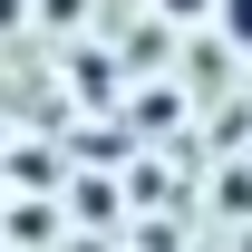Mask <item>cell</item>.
Segmentation results:
<instances>
[{
  "label": "cell",
  "instance_id": "obj_1",
  "mask_svg": "<svg viewBox=\"0 0 252 252\" xmlns=\"http://www.w3.org/2000/svg\"><path fill=\"white\" fill-rule=\"evenodd\" d=\"M214 20H223V39H233V49H252V0H214Z\"/></svg>",
  "mask_w": 252,
  "mask_h": 252
},
{
  "label": "cell",
  "instance_id": "obj_2",
  "mask_svg": "<svg viewBox=\"0 0 252 252\" xmlns=\"http://www.w3.org/2000/svg\"><path fill=\"white\" fill-rule=\"evenodd\" d=\"M165 20H204V10H214V0H156Z\"/></svg>",
  "mask_w": 252,
  "mask_h": 252
}]
</instances>
